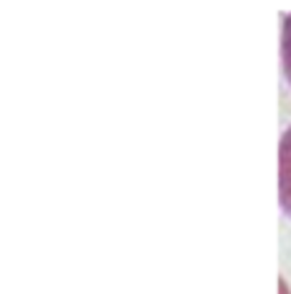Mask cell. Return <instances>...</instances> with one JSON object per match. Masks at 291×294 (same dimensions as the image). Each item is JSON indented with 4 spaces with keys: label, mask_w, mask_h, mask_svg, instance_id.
Listing matches in <instances>:
<instances>
[{
    "label": "cell",
    "mask_w": 291,
    "mask_h": 294,
    "mask_svg": "<svg viewBox=\"0 0 291 294\" xmlns=\"http://www.w3.org/2000/svg\"><path fill=\"white\" fill-rule=\"evenodd\" d=\"M279 204L291 220V124L279 142Z\"/></svg>",
    "instance_id": "cell-1"
},
{
    "label": "cell",
    "mask_w": 291,
    "mask_h": 294,
    "mask_svg": "<svg viewBox=\"0 0 291 294\" xmlns=\"http://www.w3.org/2000/svg\"><path fill=\"white\" fill-rule=\"evenodd\" d=\"M281 62H284V75L291 85V13L284 18V31H281Z\"/></svg>",
    "instance_id": "cell-2"
}]
</instances>
